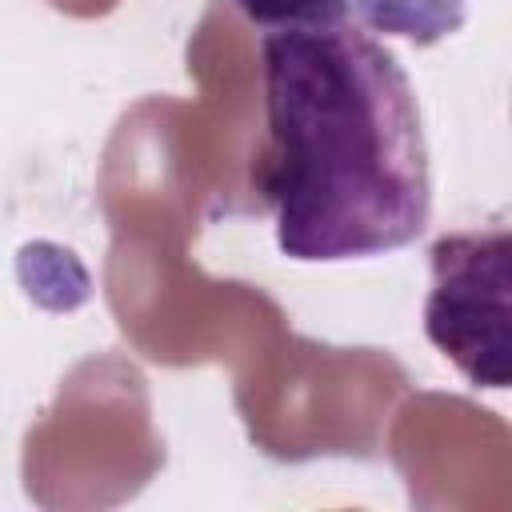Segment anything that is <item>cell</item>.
Returning <instances> with one entry per match:
<instances>
[{
  "label": "cell",
  "mask_w": 512,
  "mask_h": 512,
  "mask_svg": "<svg viewBox=\"0 0 512 512\" xmlns=\"http://www.w3.org/2000/svg\"><path fill=\"white\" fill-rule=\"evenodd\" d=\"M268 156L256 188L288 260L332 264L408 248L432 220L412 80L356 24L264 32Z\"/></svg>",
  "instance_id": "obj_1"
},
{
  "label": "cell",
  "mask_w": 512,
  "mask_h": 512,
  "mask_svg": "<svg viewBox=\"0 0 512 512\" xmlns=\"http://www.w3.org/2000/svg\"><path fill=\"white\" fill-rule=\"evenodd\" d=\"M432 292L424 304L428 340L476 388L508 384V288L512 240L508 228L452 232L428 248Z\"/></svg>",
  "instance_id": "obj_2"
},
{
  "label": "cell",
  "mask_w": 512,
  "mask_h": 512,
  "mask_svg": "<svg viewBox=\"0 0 512 512\" xmlns=\"http://www.w3.org/2000/svg\"><path fill=\"white\" fill-rule=\"evenodd\" d=\"M348 24L428 48L460 32L464 0H348Z\"/></svg>",
  "instance_id": "obj_3"
},
{
  "label": "cell",
  "mask_w": 512,
  "mask_h": 512,
  "mask_svg": "<svg viewBox=\"0 0 512 512\" xmlns=\"http://www.w3.org/2000/svg\"><path fill=\"white\" fill-rule=\"evenodd\" d=\"M236 12L264 32L348 24V0H232Z\"/></svg>",
  "instance_id": "obj_4"
}]
</instances>
